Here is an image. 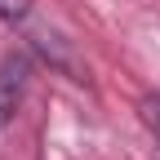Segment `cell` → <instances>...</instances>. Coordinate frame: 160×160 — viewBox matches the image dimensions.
Returning a JSON list of instances; mask_svg holds the SVG:
<instances>
[{
	"mask_svg": "<svg viewBox=\"0 0 160 160\" xmlns=\"http://www.w3.org/2000/svg\"><path fill=\"white\" fill-rule=\"evenodd\" d=\"M27 71H31L27 53H13V58H5V67H0V125L13 120L18 98H22V85H27Z\"/></svg>",
	"mask_w": 160,
	"mask_h": 160,
	"instance_id": "obj_1",
	"label": "cell"
},
{
	"mask_svg": "<svg viewBox=\"0 0 160 160\" xmlns=\"http://www.w3.org/2000/svg\"><path fill=\"white\" fill-rule=\"evenodd\" d=\"M0 22L27 27V22H31V0H0Z\"/></svg>",
	"mask_w": 160,
	"mask_h": 160,
	"instance_id": "obj_2",
	"label": "cell"
},
{
	"mask_svg": "<svg viewBox=\"0 0 160 160\" xmlns=\"http://www.w3.org/2000/svg\"><path fill=\"white\" fill-rule=\"evenodd\" d=\"M138 111H142V125L156 133V147H160V98H156V93H147L142 102H138Z\"/></svg>",
	"mask_w": 160,
	"mask_h": 160,
	"instance_id": "obj_3",
	"label": "cell"
},
{
	"mask_svg": "<svg viewBox=\"0 0 160 160\" xmlns=\"http://www.w3.org/2000/svg\"><path fill=\"white\" fill-rule=\"evenodd\" d=\"M156 160H160V151H156Z\"/></svg>",
	"mask_w": 160,
	"mask_h": 160,
	"instance_id": "obj_4",
	"label": "cell"
}]
</instances>
